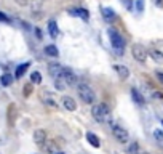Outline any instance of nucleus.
<instances>
[{"label": "nucleus", "instance_id": "1", "mask_svg": "<svg viewBox=\"0 0 163 154\" xmlns=\"http://www.w3.org/2000/svg\"><path fill=\"white\" fill-rule=\"evenodd\" d=\"M91 114H93L96 122H107L110 119V109L107 108V104H104V103L93 106Z\"/></svg>", "mask_w": 163, "mask_h": 154}, {"label": "nucleus", "instance_id": "2", "mask_svg": "<svg viewBox=\"0 0 163 154\" xmlns=\"http://www.w3.org/2000/svg\"><path fill=\"white\" fill-rule=\"evenodd\" d=\"M77 93H79L80 96V100L86 104H93L94 103V92L91 90V87L90 85H86V84H79L77 85Z\"/></svg>", "mask_w": 163, "mask_h": 154}, {"label": "nucleus", "instance_id": "3", "mask_svg": "<svg viewBox=\"0 0 163 154\" xmlns=\"http://www.w3.org/2000/svg\"><path fill=\"white\" fill-rule=\"evenodd\" d=\"M109 37H110V43H112L114 52L117 53V55H123V50H125V40H123V37L117 31H114V29H109Z\"/></svg>", "mask_w": 163, "mask_h": 154}, {"label": "nucleus", "instance_id": "4", "mask_svg": "<svg viewBox=\"0 0 163 154\" xmlns=\"http://www.w3.org/2000/svg\"><path fill=\"white\" fill-rule=\"evenodd\" d=\"M131 53H133V58L139 63H146L147 60V50L144 48L141 43H134L131 47Z\"/></svg>", "mask_w": 163, "mask_h": 154}, {"label": "nucleus", "instance_id": "5", "mask_svg": "<svg viewBox=\"0 0 163 154\" xmlns=\"http://www.w3.org/2000/svg\"><path fill=\"white\" fill-rule=\"evenodd\" d=\"M112 133H114L115 140L120 141V143H128V140H130V135H128L127 129L120 127V125H114V127H112Z\"/></svg>", "mask_w": 163, "mask_h": 154}, {"label": "nucleus", "instance_id": "6", "mask_svg": "<svg viewBox=\"0 0 163 154\" xmlns=\"http://www.w3.org/2000/svg\"><path fill=\"white\" fill-rule=\"evenodd\" d=\"M59 77H61V79H62L67 85H75V84H77V75H75V72L71 69V67H62Z\"/></svg>", "mask_w": 163, "mask_h": 154}, {"label": "nucleus", "instance_id": "7", "mask_svg": "<svg viewBox=\"0 0 163 154\" xmlns=\"http://www.w3.org/2000/svg\"><path fill=\"white\" fill-rule=\"evenodd\" d=\"M34 141L35 144H38V146H43V143L46 141V132L43 129H38L34 132Z\"/></svg>", "mask_w": 163, "mask_h": 154}, {"label": "nucleus", "instance_id": "8", "mask_svg": "<svg viewBox=\"0 0 163 154\" xmlns=\"http://www.w3.org/2000/svg\"><path fill=\"white\" fill-rule=\"evenodd\" d=\"M61 103H62V106L67 109V111H75L77 109V104H75V100L72 98V96H62L61 98Z\"/></svg>", "mask_w": 163, "mask_h": 154}, {"label": "nucleus", "instance_id": "9", "mask_svg": "<svg viewBox=\"0 0 163 154\" xmlns=\"http://www.w3.org/2000/svg\"><path fill=\"white\" fill-rule=\"evenodd\" d=\"M61 71H62V66L58 64V63H51L50 66H48V72H50V75L53 77V79H58V77L61 75Z\"/></svg>", "mask_w": 163, "mask_h": 154}, {"label": "nucleus", "instance_id": "10", "mask_svg": "<svg viewBox=\"0 0 163 154\" xmlns=\"http://www.w3.org/2000/svg\"><path fill=\"white\" fill-rule=\"evenodd\" d=\"M115 71H117V74H118L120 79H128V77H130V71H128L127 66L118 64V66H115Z\"/></svg>", "mask_w": 163, "mask_h": 154}, {"label": "nucleus", "instance_id": "11", "mask_svg": "<svg viewBox=\"0 0 163 154\" xmlns=\"http://www.w3.org/2000/svg\"><path fill=\"white\" fill-rule=\"evenodd\" d=\"M71 15H72V16H80L82 19H85V21L90 18L88 11H86V10H83V8H74V10H71Z\"/></svg>", "mask_w": 163, "mask_h": 154}, {"label": "nucleus", "instance_id": "12", "mask_svg": "<svg viewBox=\"0 0 163 154\" xmlns=\"http://www.w3.org/2000/svg\"><path fill=\"white\" fill-rule=\"evenodd\" d=\"M29 66H31V63H23V64H19L18 67H16V72H15V77L16 79H19V77H23L24 75V72L29 69Z\"/></svg>", "mask_w": 163, "mask_h": 154}, {"label": "nucleus", "instance_id": "13", "mask_svg": "<svg viewBox=\"0 0 163 154\" xmlns=\"http://www.w3.org/2000/svg\"><path fill=\"white\" fill-rule=\"evenodd\" d=\"M86 140H88V143L91 144L93 148H99V146H101V143H99V138L96 137L94 133H91V132H88V133H86Z\"/></svg>", "mask_w": 163, "mask_h": 154}, {"label": "nucleus", "instance_id": "14", "mask_svg": "<svg viewBox=\"0 0 163 154\" xmlns=\"http://www.w3.org/2000/svg\"><path fill=\"white\" fill-rule=\"evenodd\" d=\"M48 32H50V35L53 38H56L58 35H59V29H58L56 21H50V23H48Z\"/></svg>", "mask_w": 163, "mask_h": 154}, {"label": "nucleus", "instance_id": "15", "mask_svg": "<svg viewBox=\"0 0 163 154\" xmlns=\"http://www.w3.org/2000/svg\"><path fill=\"white\" fill-rule=\"evenodd\" d=\"M43 103L46 104V106H50V108H53V109H56L58 108V104H56V100L53 98V95H45L43 96Z\"/></svg>", "mask_w": 163, "mask_h": 154}, {"label": "nucleus", "instance_id": "16", "mask_svg": "<svg viewBox=\"0 0 163 154\" xmlns=\"http://www.w3.org/2000/svg\"><path fill=\"white\" fill-rule=\"evenodd\" d=\"M131 96H133V100L134 103H138V104H144V96L136 90V88H131Z\"/></svg>", "mask_w": 163, "mask_h": 154}, {"label": "nucleus", "instance_id": "17", "mask_svg": "<svg viewBox=\"0 0 163 154\" xmlns=\"http://www.w3.org/2000/svg\"><path fill=\"white\" fill-rule=\"evenodd\" d=\"M102 16L107 19V21H110V19L115 18V11H114L112 8H109V7H104V8H102Z\"/></svg>", "mask_w": 163, "mask_h": 154}, {"label": "nucleus", "instance_id": "18", "mask_svg": "<svg viewBox=\"0 0 163 154\" xmlns=\"http://www.w3.org/2000/svg\"><path fill=\"white\" fill-rule=\"evenodd\" d=\"M147 55H150L155 61L163 63V53H161V52H158V50H149V52H147Z\"/></svg>", "mask_w": 163, "mask_h": 154}, {"label": "nucleus", "instance_id": "19", "mask_svg": "<svg viewBox=\"0 0 163 154\" xmlns=\"http://www.w3.org/2000/svg\"><path fill=\"white\" fill-rule=\"evenodd\" d=\"M0 82H2V85H5V87L11 85V82H13V75H11V74H3L2 77H0Z\"/></svg>", "mask_w": 163, "mask_h": 154}, {"label": "nucleus", "instance_id": "20", "mask_svg": "<svg viewBox=\"0 0 163 154\" xmlns=\"http://www.w3.org/2000/svg\"><path fill=\"white\" fill-rule=\"evenodd\" d=\"M45 53L48 55V56H58L59 53H58V48L54 47V45H48V47H45Z\"/></svg>", "mask_w": 163, "mask_h": 154}, {"label": "nucleus", "instance_id": "21", "mask_svg": "<svg viewBox=\"0 0 163 154\" xmlns=\"http://www.w3.org/2000/svg\"><path fill=\"white\" fill-rule=\"evenodd\" d=\"M54 87H56V90H66L67 84L61 79V77H58V79H54Z\"/></svg>", "mask_w": 163, "mask_h": 154}, {"label": "nucleus", "instance_id": "22", "mask_svg": "<svg viewBox=\"0 0 163 154\" xmlns=\"http://www.w3.org/2000/svg\"><path fill=\"white\" fill-rule=\"evenodd\" d=\"M31 82L38 85V84L42 82V74H40V72H37V71H34V72L31 74Z\"/></svg>", "mask_w": 163, "mask_h": 154}, {"label": "nucleus", "instance_id": "23", "mask_svg": "<svg viewBox=\"0 0 163 154\" xmlns=\"http://www.w3.org/2000/svg\"><path fill=\"white\" fill-rule=\"evenodd\" d=\"M128 152L130 154H139V144L138 143H131L130 148H128Z\"/></svg>", "mask_w": 163, "mask_h": 154}, {"label": "nucleus", "instance_id": "24", "mask_svg": "<svg viewBox=\"0 0 163 154\" xmlns=\"http://www.w3.org/2000/svg\"><path fill=\"white\" fill-rule=\"evenodd\" d=\"M136 8H138L139 13L142 11V10H144V0H136Z\"/></svg>", "mask_w": 163, "mask_h": 154}, {"label": "nucleus", "instance_id": "25", "mask_svg": "<svg viewBox=\"0 0 163 154\" xmlns=\"http://www.w3.org/2000/svg\"><path fill=\"white\" fill-rule=\"evenodd\" d=\"M0 21H2V23H10V18H8L6 15H3L2 11H0Z\"/></svg>", "mask_w": 163, "mask_h": 154}, {"label": "nucleus", "instance_id": "26", "mask_svg": "<svg viewBox=\"0 0 163 154\" xmlns=\"http://www.w3.org/2000/svg\"><path fill=\"white\" fill-rule=\"evenodd\" d=\"M122 3L127 7L128 10H131V7H133V3H131V0H122Z\"/></svg>", "mask_w": 163, "mask_h": 154}, {"label": "nucleus", "instance_id": "27", "mask_svg": "<svg viewBox=\"0 0 163 154\" xmlns=\"http://www.w3.org/2000/svg\"><path fill=\"white\" fill-rule=\"evenodd\" d=\"M155 75H157L158 82H161V84H163V72H158V71H157V72H155Z\"/></svg>", "mask_w": 163, "mask_h": 154}, {"label": "nucleus", "instance_id": "28", "mask_svg": "<svg viewBox=\"0 0 163 154\" xmlns=\"http://www.w3.org/2000/svg\"><path fill=\"white\" fill-rule=\"evenodd\" d=\"M35 35L38 37V40H42V31L40 29H35Z\"/></svg>", "mask_w": 163, "mask_h": 154}, {"label": "nucleus", "instance_id": "29", "mask_svg": "<svg viewBox=\"0 0 163 154\" xmlns=\"http://www.w3.org/2000/svg\"><path fill=\"white\" fill-rule=\"evenodd\" d=\"M56 154H64V152H56Z\"/></svg>", "mask_w": 163, "mask_h": 154}, {"label": "nucleus", "instance_id": "30", "mask_svg": "<svg viewBox=\"0 0 163 154\" xmlns=\"http://www.w3.org/2000/svg\"><path fill=\"white\" fill-rule=\"evenodd\" d=\"M141 154H147V152H141Z\"/></svg>", "mask_w": 163, "mask_h": 154}, {"label": "nucleus", "instance_id": "31", "mask_svg": "<svg viewBox=\"0 0 163 154\" xmlns=\"http://www.w3.org/2000/svg\"><path fill=\"white\" fill-rule=\"evenodd\" d=\"M0 144H2V140H0Z\"/></svg>", "mask_w": 163, "mask_h": 154}]
</instances>
